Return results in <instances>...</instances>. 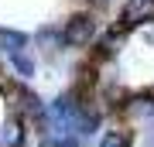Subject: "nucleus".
<instances>
[{
	"label": "nucleus",
	"instance_id": "f257e3e1",
	"mask_svg": "<svg viewBox=\"0 0 154 147\" xmlns=\"http://www.w3.org/2000/svg\"><path fill=\"white\" fill-rule=\"evenodd\" d=\"M103 17L93 7H82V11H72L65 21H62V34H65L69 51H93V44L103 34Z\"/></svg>",
	"mask_w": 154,
	"mask_h": 147
},
{
	"label": "nucleus",
	"instance_id": "f03ea898",
	"mask_svg": "<svg viewBox=\"0 0 154 147\" xmlns=\"http://www.w3.org/2000/svg\"><path fill=\"white\" fill-rule=\"evenodd\" d=\"M0 93H4L7 106H11V113H14V116H21V120H28V123H38L41 116L48 113V103L41 99V93H38V89H31V82L7 79Z\"/></svg>",
	"mask_w": 154,
	"mask_h": 147
},
{
	"label": "nucleus",
	"instance_id": "7ed1b4c3",
	"mask_svg": "<svg viewBox=\"0 0 154 147\" xmlns=\"http://www.w3.org/2000/svg\"><path fill=\"white\" fill-rule=\"evenodd\" d=\"M113 27H120L127 34H137L140 27L154 24V0H123L113 14Z\"/></svg>",
	"mask_w": 154,
	"mask_h": 147
},
{
	"label": "nucleus",
	"instance_id": "20e7f679",
	"mask_svg": "<svg viewBox=\"0 0 154 147\" xmlns=\"http://www.w3.org/2000/svg\"><path fill=\"white\" fill-rule=\"evenodd\" d=\"M31 44H34V55H41L45 62H62V55H69L62 24H41L31 34Z\"/></svg>",
	"mask_w": 154,
	"mask_h": 147
},
{
	"label": "nucleus",
	"instance_id": "39448f33",
	"mask_svg": "<svg viewBox=\"0 0 154 147\" xmlns=\"http://www.w3.org/2000/svg\"><path fill=\"white\" fill-rule=\"evenodd\" d=\"M93 147H137V127L127 120H110L93 140Z\"/></svg>",
	"mask_w": 154,
	"mask_h": 147
},
{
	"label": "nucleus",
	"instance_id": "423d86ee",
	"mask_svg": "<svg viewBox=\"0 0 154 147\" xmlns=\"http://www.w3.org/2000/svg\"><path fill=\"white\" fill-rule=\"evenodd\" d=\"M31 140V123L21 116H4L0 120V147H28Z\"/></svg>",
	"mask_w": 154,
	"mask_h": 147
},
{
	"label": "nucleus",
	"instance_id": "0eeeda50",
	"mask_svg": "<svg viewBox=\"0 0 154 147\" xmlns=\"http://www.w3.org/2000/svg\"><path fill=\"white\" fill-rule=\"evenodd\" d=\"M7 69L14 72L17 82H31L38 75V55H34V48H24V51L11 55V58H7Z\"/></svg>",
	"mask_w": 154,
	"mask_h": 147
},
{
	"label": "nucleus",
	"instance_id": "6e6552de",
	"mask_svg": "<svg viewBox=\"0 0 154 147\" xmlns=\"http://www.w3.org/2000/svg\"><path fill=\"white\" fill-rule=\"evenodd\" d=\"M31 48V34L28 31H17V27H4L0 24V55L4 58H11V55Z\"/></svg>",
	"mask_w": 154,
	"mask_h": 147
},
{
	"label": "nucleus",
	"instance_id": "1a4fd4ad",
	"mask_svg": "<svg viewBox=\"0 0 154 147\" xmlns=\"http://www.w3.org/2000/svg\"><path fill=\"white\" fill-rule=\"evenodd\" d=\"M137 38H140L144 44H147V48H154V24H147V27H140V31H137Z\"/></svg>",
	"mask_w": 154,
	"mask_h": 147
},
{
	"label": "nucleus",
	"instance_id": "9d476101",
	"mask_svg": "<svg viewBox=\"0 0 154 147\" xmlns=\"http://www.w3.org/2000/svg\"><path fill=\"white\" fill-rule=\"evenodd\" d=\"M86 7H93V11H106V7H113L116 0H82Z\"/></svg>",
	"mask_w": 154,
	"mask_h": 147
}]
</instances>
